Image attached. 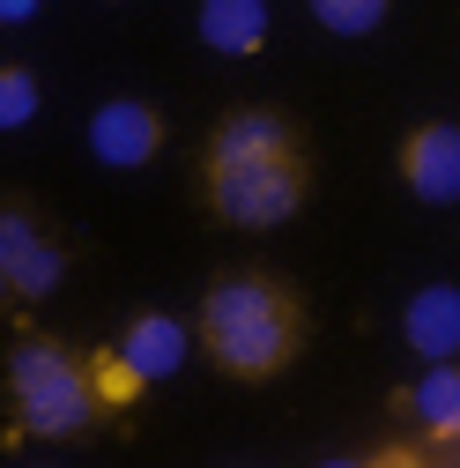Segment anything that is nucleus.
<instances>
[{
  "label": "nucleus",
  "instance_id": "9b49d317",
  "mask_svg": "<svg viewBox=\"0 0 460 468\" xmlns=\"http://www.w3.org/2000/svg\"><path fill=\"white\" fill-rule=\"evenodd\" d=\"M201 45L223 60H253L267 45V0H201Z\"/></svg>",
  "mask_w": 460,
  "mask_h": 468
},
{
  "label": "nucleus",
  "instance_id": "1a4fd4ad",
  "mask_svg": "<svg viewBox=\"0 0 460 468\" xmlns=\"http://www.w3.org/2000/svg\"><path fill=\"white\" fill-rule=\"evenodd\" d=\"M193 342H201V335H193L179 313H134V320L120 327V357L156 387V379H171V372L193 357Z\"/></svg>",
  "mask_w": 460,
  "mask_h": 468
},
{
  "label": "nucleus",
  "instance_id": "0eeeda50",
  "mask_svg": "<svg viewBox=\"0 0 460 468\" xmlns=\"http://www.w3.org/2000/svg\"><path fill=\"white\" fill-rule=\"evenodd\" d=\"M282 149H305V127L282 104H230L201 142V164H246V156H282Z\"/></svg>",
  "mask_w": 460,
  "mask_h": 468
},
{
  "label": "nucleus",
  "instance_id": "f03ea898",
  "mask_svg": "<svg viewBox=\"0 0 460 468\" xmlns=\"http://www.w3.org/2000/svg\"><path fill=\"white\" fill-rule=\"evenodd\" d=\"M8 409H16L23 439H82L111 401H104V379H97L89 349L23 327L8 342Z\"/></svg>",
  "mask_w": 460,
  "mask_h": 468
},
{
  "label": "nucleus",
  "instance_id": "4468645a",
  "mask_svg": "<svg viewBox=\"0 0 460 468\" xmlns=\"http://www.w3.org/2000/svg\"><path fill=\"white\" fill-rule=\"evenodd\" d=\"M37 16V0H0V23H30Z\"/></svg>",
  "mask_w": 460,
  "mask_h": 468
},
{
  "label": "nucleus",
  "instance_id": "20e7f679",
  "mask_svg": "<svg viewBox=\"0 0 460 468\" xmlns=\"http://www.w3.org/2000/svg\"><path fill=\"white\" fill-rule=\"evenodd\" d=\"M68 282V246L37 223L30 201H0V290L16 305H45Z\"/></svg>",
  "mask_w": 460,
  "mask_h": 468
},
{
  "label": "nucleus",
  "instance_id": "2eb2a0df",
  "mask_svg": "<svg viewBox=\"0 0 460 468\" xmlns=\"http://www.w3.org/2000/svg\"><path fill=\"white\" fill-rule=\"evenodd\" d=\"M445 461H460V446H453V453H445Z\"/></svg>",
  "mask_w": 460,
  "mask_h": 468
},
{
  "label": "nucleus",
  "instance_id": "ddd939ff",
  "mask_svg": "<svg viewBox=\"0 0 460 468\" xmlns=\"http://www.w3.org/2000/svg\"><path fill=\"white\" fill-rule=\"evenodd\" d=\"M37 120V75L30 68H0V127L23 134Z\"/></svg>",
  "mask_w": 460,
  "mask_h": 468
},
{
  "label": "nucleus",
  "instance_id": "7ed1b4c3",
  "mask_svg": "<svg viewBox=\"0 0 460 468\" xmlns=\"http://www.w3.org/2000/svg\"><path fill=\"white\" fill-rule=\"evenodd\" d=\"M312 201V149L246 156V164H201V208L223 230H282Z\"/></svg>",
  "mask_w": 460,
  "mask_h": 468
},
{
  "label": "nucleus",
  "instance_id": "6e6552de",
  "mask_svg": "<svg viewBox=\"0 0 460 468\" xmlns=\"http://www.w3.org/2000/svg\"><path fill=\"white\" fill-rule=\"evenodd\" d=\"M401 186H409L416 201H431V208L460 201V127L453 120L409 127V142H401Z\"/></svg>",
  "mask_w": 460,
  "mask_h": 468
},
{
  "label": "nucleus",
  "instance_id": "39448f33",
  "mask_svg": "<svg viewBox=\"0 0 460 468\" xmlns=\"http://www.w3.org/2000/svg\"><path fill=\"white\" fill-rule=\"evenodd\" d=\"M393 417H401V431L416 439L409 453H431V461H445V453L460 446V365H453V357L423 365L409 387L393 394Z\"/></svg>",
  "mask_w": 460,
  "mask_h": 468
},
{
  "label": "nucleus",
  "instance_id": "9d476101",
  "mask_svg": "<svg viewBox=\"0 0 460 468\" xmlns=\"http://www.w3.org/2000/svg\"><path fill=\"white\" fill-rule=\"evenodd\" d=\"M401 335H409V349L423 365L438 357H460V290L453 282H431L409 298V313H401Z\"/></svg>",
  "mask_w": 460,
  "mask_h": 468
},
{
  "label": "nucleus",
  "instance_id": "f257e3e1",
  "mask_svg": "<svg viewBox=\"0 0 460 468\" xmlns=\"http://www.w3.org/2000/svg\"><path fill=\"white\" fill-rule=\"evenodd\" d=\"M193 335H201V357L223 379L267 387L305 357L312 313L298 298V282H282L275 268H223L193 305Z\"/></svg>",
  "mask_w": 460,
  "mask_h": 468
},
{
  "label": "nucleus",
  "instance_id": "423d86ee",
  "mask_svg": "<svg viewBox=\"0 0 460 468\" xmlns=\"http://www.w3.org/2000/svg\"><path fill=\"white\" fill-rule=\"evenodd\" d=\"M89 156L104 171H141L163 156V112L141 97H111L89 112Z\"/></svg>",
  "mask_w": 460,
  "mask_h": 468
},
{
  "label": "nucleus",
  "instance_id": "f8f14e48",
  "mask_svg": "<svg viewBox=\"0 0 460 468\" xmlns=\"http://www.w3.org/2000/svg\"><path fill=\"white\" fill-rule=\"evenodd\" d=\"M386 8L393 0H312V23L334 30V37H371L386 23Z\"/></svg>",
  "mask_w": 460,
  "mask_h": 468
}]
</instances>
